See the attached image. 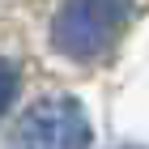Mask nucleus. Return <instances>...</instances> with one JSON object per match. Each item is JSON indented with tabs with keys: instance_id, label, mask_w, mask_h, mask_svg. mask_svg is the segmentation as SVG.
<instances>
[{
	"instance_id": "nucleus-1",
	"label": "nucleus",
	"mask_w": 149,
	"mask_h": 149,
	"mask_svg": "<svg viewBox=\"0 0 149 149\" xmlns=\"http://www.w3.org/2000/svg\"><path fill=\"white\" fill-rule=\"evenodd\" d=\"M132 17V0H64L51 22V47L68 60H98Z\"/></svg>"
},
{
	"instance_id": "nucleus-2",
	"label": "nucleus",
	"mask_w": 149,
	"mask_h": 149,
	"mask_svg": "<svg viewBox=\"0 0 149 149\" xmlns=\"http://www.w3.org/2000/svg\"><path fill=\"white\" fill-rule=\"evenodd\" d=\"M90 119L77 98H43L17 119L9 149H85Z\"/></svg>"
},
{
	"instance_id": "nucleus-3",
	"label": "nucleus",
	"mask_w": 149,
	"mask_h": 149,
	"mask_svg": "<svg viewBox=\"0 0 149 149\" xmlns=\"http://www.w3.org/2000/svg\"><path fill=\"white\" fill-rule=\"evenodd\" d=\"M13 94H17V68H13L9 60L0 56V115L9 111V102H13Z\"/></svg>"
}]
</instances>
